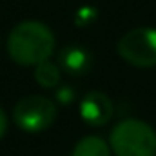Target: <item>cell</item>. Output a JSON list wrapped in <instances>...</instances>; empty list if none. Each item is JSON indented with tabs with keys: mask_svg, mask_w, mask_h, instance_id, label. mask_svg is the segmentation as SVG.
<instances>
[{
	"mask_svg": "<svg viewBox=\"0 0 156 156\" xmlns=\"http://www.w3.org/2000/svg\"><path fill=\"white\" fill-rule=\"evenodd\" d=\"M55 51L53 31L38 20H24L7 37L9 58L18 66H38Z\"/></svg>",
	"mask_w": 156,
	"mask_h": 156,
	"instance_id": "obj_1",
	"label": "cell"
},
{
	"mask_svg": "<svg viewBox=\"0 0 156 156\" xmlns=\"http://www.w3.org/2000/svg\"><path fill=\"white\" fill-rule=\"evenodd\" d=\"M115 156H156V131L144 120L125 118L109 134Z\"/></svg>",
	"mask_w": 156,
	"mask_h": 156,
	"instance_id": "obj_2",
	"label": "cell"
},
{
	"mask_svg": "<svg viewBox=\"0 0 156 156\" xmlns=\"http://www.w3.org/2000/svg\"><path fill=\"white\" fill-rule=\"evenodd\" d=\"M56 120V104L45 96L31 94L20 98L13 107V122L20 131L42 133Z\"/></svg>",
	"mask_w": 156,
	"mask_h": 156,
	"instance_id": "obj_3",
	"label": "cell"
},
{
	"mask_svg": "<svg viewBox=\"0 0 156 156\" xmlns=\"http://www.w3.org/2000/svg\"><path fill=\"white\" fill-rule=\"evenodd\" d=\"M122 60L134 67L156 66V27H136L127 31L116 45Z\"/></svg>",
	"mask_w": 156,
	"mask_h": 156,
	"instance_id": "obj_4",
	"label": "cell"
},
{
	"mask_svg": "<svg viewBox=\"0 0 156 156\" xmlns=\"http://www.w3.org/2000/svg\"><path fill=\"white\" fill-rule=\"evenodd\" d=\"M80 118L91 127H104L115 113L111 98L102 91H91L80 100Z\"/></svg>",
	"mask_w": 156,
	"mask_h": 156,
	"instance_id": "obj_5",
	"label": "cell"
},
{
	"mask_svg": "<svg viewBox=\"0 0 156 156\" xmlns=\"http://www.w3.org/2000/svg\"><path fill=\"white\" fill-rule=\"evenodd\" d=\"M58 66L69 76H82V75L89 73V69L93 66V56L82 45H76V44L66 45L58 53Z\"/></svg>",
	"mask_w": 156,
	"mask_h": 156,
	"instance_id": "obj_6",
	"label": "cell"
},
{
	"mask_svg": "<svg viewBox=\"0 0 156 156\" xmlns=\"http://www.w3.org/2000/svg\"><path fill=\"white\" fill-rule=\"evenodd\" d=\"M71 156H111V145L100 136H83Z\"/></svg>",
	"mask_w": 156,
	"mask_h": 156,
	"instance_id": "obj_7",
	"label": "cell"
},
{
	"mask_svg": "<svg viewBox=\"0 0 156 156\" xmlns=\"http://www.w3.org/2000/svg\"><path fill=\"white\" fill-rule=\"evenodd\" d=\"M60 66L53 64L51 60H45L38 66H35V80L40 87L53 89L60 83Z\"/></svg>",
	"mask_w": 156,
	"mask_h": 156,
	"instance_id": "obj_8",
	"label": "cell"
},
{
	"mask_svg": "<svg viewBox=\"0 0 156 156\" xmlns=\"http://www.w3.org/2000/svg\"><path fill=\"white\" fill-rule=\"evenodd\" d=\"M96 16H98L96 7H93V5H82L75 13V24H76L78 27H87V26H91L96 20Z\"/></svg>",
	"mask_w": 156,
	"mask_h": 156,
	"instance_id": "obj_9",
	"label": "cell"
},
{
	"mask_svg": "<svg viewBox=\"0 0 156 156\" xmlns=\"http://www.w3.org/2000/svg\"><path fill=\"white\" fill-rule=\"evenodd\" d=\"M55 100H56V104L69 105V104H73V100H75V91H73L69 85H60V87H56V91H55Z\"/></svg>",
	"mask_w": 156,
	"mask_h": 156,
	"instance_id": "obj_10",
	"label": "cell"
},
{
	"mask_svg": "<svg viewBox=\"0 0 156 156\" xmlns=\"http://www.w3.org/2000/svg\"><path fill=\"white\" fill-rule=\"evenodd\" d=\"M7 125H9V122H7V116H5L4 109L0 107V140H2V136L5 134V131H7Z\"/></svg>",
	"mask_w": 156,
	"mask_h": 156,
	"instance_id": "obj_11",
	"label": "cell"
}]
</instances>
